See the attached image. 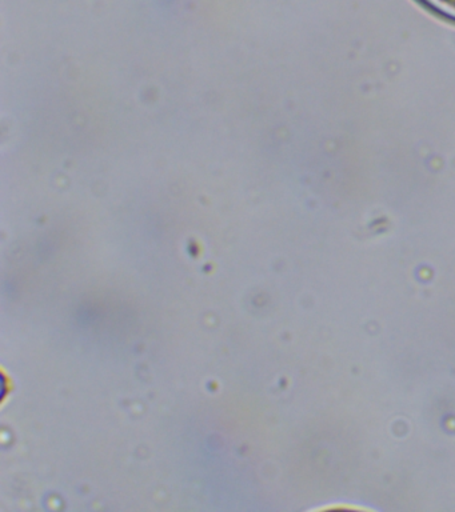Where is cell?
I'll return each instance as SVG.
<instances>
[{
  "label": "cell",
  "instance_id": "6da1fadb",
  "mask_svg": "<svg viewBox=\"0 0 455 512\" xmlns=\"http://www.w3.org/2000/svg\"><path fill=\"white\" fill-rule=\"evenodd\" d=\"M433 14L455 23V0H417Z\"/></svg>",
  "mask_w": 455,
  "mask_h": 512
}]
</instances>
